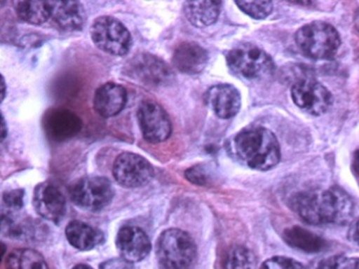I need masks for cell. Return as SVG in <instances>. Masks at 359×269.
Listing matches in <instances>:
<instances>
[{
  "instance_id": "cell-1",
  "label": "cell",
  "mask_w": 359,
  "mask_h": 269,
  "mask_svg": "<svg viewBox=\"0 0 359 269\" xmlns=\"http://www.w3.org/2000/svg\"><path fill=\"white\" fill-rule=\"evenodd\" d=\"M291 204L298 216L312 225H344L354 212L350 195L336 186L325 191H302L294 195Z\"/></svg>"
},
{
  "instance_id": "cell-2",
  "label": "cell",
  "mask_w": 359,
  "mask_h": 269,
  "mask_svg": "<svg viewBox=\"0 0 359 269\" xmlns=\"http://www.w3.org/2000/svg\"><path fill=\"white\" fill-rule=\"evenodd\" d=\"M237 158L250 168L269 170L280 160L278 140L271 130L264 127L243 130L233 141Z\"/></svg>"
},
{
  "instance_id": "cell-3",
  "label": "cell",
  "mask_w": 359,
  "mask_h": 269,
  "mask_svg": "<svg viewBox=\"0 0 359 269\" xmlns=\"http://www.w3.org/2000/svg\"><path fill=\"white\" fill-rule=\"evenodd\" d=\"M156 256L161 269H192L197 258L193 237L182 229H167L159 235Z\"/></svg>"
},
{
  "instance_id": "cell-4",
  "label": "cell",
  "mask_w": 359,
  "mask_h": 269,
  "mask_svg": "<svg viewBox=\"0 0 359 269\" xmlns=\"http://www.w3.org/2000/svg\"><path fill=\"white\" fill-rule=\"evenodd\" d=\"M295 40L302 54L315 60L332 58L341 43L337 29L323 21L304 25L296 33Z\"/></svg>"
},
{
  "instance_id": "cell-5",
  "label": "cell",
  "mask_w": 359,
  "mask_h": 269,
  "mask_svg": "<svg viewBox=\"0 0 359 269\" xmlns=\"http://www.w3.org/2000/svg\"><path fill=\"white\" fill-rule=\"evenodd\" d=\"M231 71L239 77L249 80L266 79L275 71V63L270 55L252 44H243L226 55Z\"/></svg>"
},
{
  "instance_id": "cell-6",
  "label": "cell",
  "mask_w": 359,
  "mask_h": 269,
  "mask_svg": "<svg viewBox=\"0 0 359 269\" xmlns=\"http://www.w3.org/2000/svg\"><path fill=\"white\" fill-rule=\"evenodd\" d=\"M69 193L75 205L89 212H98L111 203L114 188L104 177H83L70 185Z\"/></svg>"
},
{
  "instance_id": "cell-7",
  "label": "cell",
  "mask_w": 359,
  "mask_h": 269,
  "mask_svg": "<svg viewBox=\"0 0 359 269\" xmlns=\"http://www.w3.org/2000/svg\"><path fill=\"white\" fill-rule=\"evenodd\" d=\"M91 37L100 50L115 56L128 54L132 46L131 34L114 17H98L92 25Z\"/></svg>"
},
{
  "instance_id": "cell-8",
  "label": "cell",
  "mask_w": 359,
  "mask_h": 269,
  "mask_svg": "<svg viewBox=\"0 0 359 269\" xmlns=\"http://www.w3.org/2000/svg\"><path fill=\"white\" fill-rule=\"evenodd\" d=\"M126 74L131 79L147 86L168 85L174 79V73L169 65L154 55L144 53L133 57L126 65Z\"/></svg>"
},
{
  "instance_id": "cell-9",
  "label": "cell",
  "mask_w": 359,
  "mask_h": 269,
  "mask_svg": "<svg viewBox=\"0 0 359 269\" xmlns=\"http://www.w3.org/2000/svg\"><path fill=\"white\" fill-rule=\"evenodd\" d=\"M113 176L121 186L137 188L144 186L152 180L154 170L152 164L142 156L134 153H123L115 160Z\"/></svg>"
},
{
  "instance_id": "cell-10",
  "label": "cell",
  "mask_w": 359,
  "mask_h": 269,
  "mask_svg": "<svg viewBox=\"0 0 359 269\" xmlns=\"http://www.w3.org/2000/svg\"><path fill=\"white\" fill-rule=\"evenodd\" d=\"M294 103L306 113L321 116L327 113L333 103V97L327 88L315 80L304 79L292 86Z\"/></svg>"
},
{
  "instance_id": "cell-11",
  "label": "cell",
  "mask_w": 359,
  "mask_h": 269,
  "mask_svg": "<svg viewBox=\"0 0 359 269\" xmlns=\"http://www.w3.org/2000/svg\"><path fill=\"white\" fill-rule=\"evenodd\" d=\"M137 118L142 136L148 142H163L171 136L172 123L169 115L155 101H142L138 107Z\"/></svg>"
},
{
  "instance_id": "cell-12",
  "label": "cell",
  "mask_w": 359,
  "mask_h": 269,
  "mask_svg": "<svg viewBox=\"0 0 359 269\" xmlns=\"http://www.w3.org/2000/svg\"><path fill=\"white\" fill-rule=\"evenodd\" d=\"M46 134L55 142H62L76 136L83 127L81 118L70 109L53 107L48 109L43 117Z\"/></svg>"
},
{
  "instance_id": "cell-13",
  "label": "cell",
  "mask_w": 359,
  "mask_h": 269,
  "mask_svg": "<svg viewBox=\"0 0 359 269\" xmlns=\"http://www.w3.org/2000/svg\"><path fill=\"white\" fill-rule=\"evenodd\" d=\"M33 205L39 216L58 224L67 212V201L64 193L51 182L37 185L33 195Z\"/></svg>"
},
{
  "instance_id": "cell-14",
  "label": "cell",
  "mask_w": 359,
  "mask_h": 269,
  "mask_svg": "<svg viewBox=\"0 0 359 269\" xmlns=\"http://www.w3.org/2000/svg\"><path fill=\"white\" fill-rule=\"evenodd\" d=\"M203 100L220 119H231L238 113L241 106V94L231 84L212 86L205 92Z\"/></svg>"
},
{
  "instance_id": "cell-15",
  "label": "cell",
  "mask_w": 359,
  "mask_h": 269,
  "mask_svg": "<svg viewBox=\"0 0 359 269\" xmlns=\"http://www.w3.org/2000/svg\"><path fill=\"white\" fill-rule=\"evenodd\" d=\"M116 245L121 258L130 263L140 262L152 249L148 235L136 226L121 227L117 233Z\"/></svg>"
},
{
  "instance_id": "cell-16",
  "label": "cell",
  "mask_w": 359,
  "mask_h": 269,
  "mask_svg": "<svg viewBox=\"0 0 359 269\" xmlns=\"http://www.w3.org/2000/svg\"><path fill=\"white\" fill-rule=\"evenodd\" d=\"M128 101L127 90L121 84L107 82L96 90L93 105L96 113L104 118L118 115Z\"/></svg>"
},
{
  "instance_id": "cell-17",
  "label": "cell",
  "mask_w": 359,
  "mask_h": 269,
  "mask_svg": "<svg viewBox=\"0 0 359 269\" xmlns=\"http://www.w3.org/2000/svg\"><path fill=\"white\" fill-rule=\"evenodd\" d=\"M209 54L194 42L182 43L173 54V64L180 73L195 75L201 73L207 67Z\"/></svg>"
},
{
  "instance_id": "cell-18",
  "label": "cell",
  "mask_w": 359,
  "mask_h": 269,
  "mask_svg": "<svg viewBox=\"0 0 359 269\" xmlns=\"http://www.w3.org/2000/svg\"><path fill=\"white\" fill-rule=\"evenodd\" d=\"M54 22L66 31H79L85 25L87 15L79 1H51Z\"/></svg>"
},
{
  "instance_id": "cell-19",
  "label": "cell",
  "mask_w": 359,
  "mask_h": 269,
  "mask_svg": "<svg viewBox=\"0 0 359 269\" xmlns=\"http://www.w3.org/2000/svg\"><path fill=\"white\" fill-rule=\"evenodd\" d=\"M66 237L69 243L76 249L91 250L104 242V233L100 229L81 222L72 221L66 228Z\"/></svg>"
},
{
  "instance_id": "cell-20",
  "label": "cell",
  "mask_w": 359,
  "mask_h": 269,
  "mask_svg": "<svg viewBox=\"0 0 359 269\" xmlns=\"http://www.w3.org/2000/svg\"><path fill=\"white\" fill-rule=\"evenodd\" d=\"M220 8V1H187L184 4V14L194 27H207L217 21Z\"/></svg>"
},
{
  "instance_id": "cell-21",
  "label": "cell",
  "mask_w": 359,
  "mask_h": 269,
  "mask_svg": "<svg viewBox=\"0 0 359 269\" xmlns=\"http://www.w3.org/2000/svg\"><path fill=\"white\" fill-rule=\"evenodd\" d=\"M283 239L291 247L309 254L323 251L327 246V242L323 237L299 226L285 229L283 231Z\"/></svg>"
},
{
  "instance_id": "cell-22",
  "label": "cell",
  "mask_w": 359,
  "mask_h": 269,
  "mask_svg": "<svg viewBox=\"0 0 359 269\" xmlns=\"http://www.w3.org/2000/svg\"><path fill=\"white\" fill-rule=\"evenodd\" d=\"M15 11L22 21L31 25H41L52 17L51 1H18Z\"/></svg>"
},
{
  "instance_id": "cell-23",
  "label": "cell",
  "mask_w": 359,
  "mask_h": 269,
  "mask_svg": "<svg viewBox=\"0 0 359 269\" xmlns=\"http://www.w3.org/2000/svg\"><path fill=\"white\" fill-rule=\"evenodd\" d=\"M256 266L255 254L245 246H232L222 258V269H256Z\"/></svg>"
},
{
  "instance_id": "cell-24",
  "label": "cell",
  "mask_w": 359,
  "mask_h": 269,
  "mask_svg": "<svg viewBox=\"0 0 359 269\" xmlns=\"http://www.w3.org/2000/svg\"><path fill=\"white\" fill-rule=\"evenodd\" d=\"M8 269H49L45 258L36 250L16 249L7 260Z\"/></svg>"
},
{
  "instance_id": "cell-25",
  "label": "cell",
  "mask_w": 359,
  "mask_h": 269,
  "mask_svg": "<svg viewBox=\"0 0 359 269\" xmlns=\"http://www.w3.org/2000/svg\"><path fill=\"white\" fill-rule=\"evenodd\" d=\"M236 6L254 19H264L272 13L271 1H236Z\"/></svg>"
},
{
  "instance_id": "cell-26",
  "label": "cell",
  "mask_w": 359,
  "mask_h": 269,
  "mask_svg": "<svg viewBox=\"0 0 359 269\" xmlns=\"http://www.w3.org/2000/svg\"><path fill=\"white\" fill-rule=\"evenodd\" d=\"M316 269H359V258L331 256L321 261Z\"/></svg>"
},
{
  "instance_id": "cell-27",
  "label": "cell",
  "mask_w": 359,
  "mask_h": 269,
  "mask_svg": "<svg viewBox=\"0 0 359 269\" xmlns=\"http://www.w3.org/2000/svg\"><path fill=\"white\" fill-rule=\"evenodd\" d=\"M260 269H306L304 265L287 256H273L262 263Z\"/></svg>"
},
{
  "instance_id": "cell-28",
  "label": "cell",
  "mask_w": 359,
  "mask_h": 269,
  "mask_svg": "<svg viewBox=\"0 0 359 269\" xmlns=\"http://www.w3.org/2000/svg\"><path fill=\"white\" fill-rule=\"evenodd\" d=\"M25 191L22 189H14L4 193V206L9 212H18L24 206Z\"/></svg>"
},
{
  "instance_id": "cell-29",
  "label": "cell",
  "mask_w": 359,
  "mask_h": 269,
  "mask_svg": "<svg viewBox=\"0 0 359 269\" xmlns=\"http://www.w3.org/2000/svg\"><path fill=\"white\" fill-rule=\"evenodd\" d=\"M184 176H186L187 180L190 181L193 184L199 185V186L207 185L210 179L207 168L201 164L192 166V167L187 170Z\"/></svg>"
},
{
  "instance_id": "cell-30",
  "label": "cell",
  "mask_w": 359,
  "mask_h": 269,
  "mask_svg": "<svg viewBox=\"0 0 359 269\" xmlns=\"http://www.w3.org/2000/svg\"><path fill=\"white\" fill-rule=\"evenodd\" d=\"M100 269H136L133 263L128 262L123 258H112L100 265Z\"/></svg>"
},
{
  "instance_id": "cell-31",
  "label": "cell",
  "mask_w": 359,
  "mask_h": 269,
  "mask_svg": "<svg viewBox=\"0 0 359 269\" xmlns=\"http://www.w3.org/2000/svg\"><path fill=\"white\" fill-rule=\"evenodd\" d=\"M348 239L359 246V216L356 220L353 221L348 229Z\"/></svg>"
},
{
  "instance_id": "cell-32",
  "label": "cell",
  "mask_w": 359,
  "mask_h": 269,
  "mask_svg": "<svg viewBox=\"0 0 359 269\" xmlns=\"http://www.w3.org/2000/svg\"><path fill=\"white\" fill-rule=\"evenodd\" d=\"M352 170L357 177H359V149L355 151L352 160Z\"/></svg>"
},
{
  "instance_id": "cell-33",
  "label": "cell",
  "mask_w": 359,
  "mask_h": 269,
  "mask_svg": "<svg viewBox=\"0 0 359 269\" xmlns=\"http://www.w3.org/2000/svg\"><path fill=\"white\" fill-rule=\"evenodd\" d=\"M1 130H3V132H1V140H5L6 137H7V124H6L5 117L3 116V126H1Z\"/></svg>"
},
{
  "instance_id": "cell-34",
  "label": "cell",
  "mask_w": 359,
  "mask_h": 269,
  "mask_svg": "<svg viewBox=\"0 0 359 269\" xmlns=\"http://www.w3.org/2000/svg\"><path fill=\"white\" fill-rule=\"evenodd\" d=\"M73 269H92L91 267L88 266V265L85 264H79L76 265Z\"/></svg>"
},
{
  "instance_id": "cell-35",
  "label": "cell",
  "mask_w": 359,
  "mask_h": 269,
  "mask_svg": "<svg viewBox=\"0 0 359 269\" xmlns=\"http://www.w3.org/2000/svg\"><path fill=\"white\" fill-rule=\"evenodd\" d=\"M1 95H3V100L5 99L6 96V81L5 78L3 77V92H1Z\"/></svg>"
}]
</instances>
